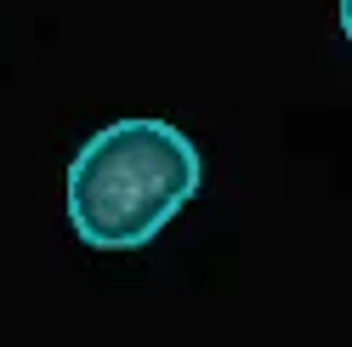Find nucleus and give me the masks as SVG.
<instances>
[{
  "label": "nucleus",
  "mask_w": 352,
  "mask_h": 347,
  "mask_svg": "<svg viewBox=\"0 0 352 347\" xmlns=\"http://www.w3.org/2000/svg\"><path fill=\"white\" fill-rule=\"evenodd\" d=\"M336 17H341V34L352 40V0H336Z\"/></svg>",
  "instance_id": "2"
},
{
  "label": "nucleus",
  "mask_w": 352,
  "mask_h": 347,
  "mask_svg": "<svg viewBox=\"0 0 352 347\" xmlns=\"http://www.w3.org/2000/svg\"><path fill=\"white\" fill-rule=\"evenodd\" d=\"M205 182V154L170 120L97 125L69 160V228L91 251H137L182 211Z\"/></svg>",
  "instance_id": "1"
}]
</instances>
